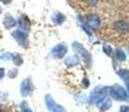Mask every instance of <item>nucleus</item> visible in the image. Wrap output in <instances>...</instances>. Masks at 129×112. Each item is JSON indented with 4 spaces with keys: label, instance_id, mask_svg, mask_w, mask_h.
Segmentation results:
<instances>
[{
    "label": "nucleus",
    "instance_id": "5",
    "mask_svg": "<svg viewBox=\"0 0 129 112\" xmlns=\"http://www.w3.org/2000/svg\"><path fill=\"white\" fill-rule=\"evenodd\" d=\"M46 104H47V106L49 108V110H52L53 112H64V110H62L61 106L56 105V104L54 103V101L52 100V98L49 95L46 96Z\"/></svg>",
    "mask_w": 129,
    "mask_h": 112
},
{
    "label": "nucleus",
    "instance_id": "16",
    "mask_svg": "<svg viewBox=\"0 0 129 112\" xmlns=\"http://www.w3.org/2000/svg\"><path fill=\"white\" fill-rule=\"evenodd\" d=\"M120 112H129V106H121Z\"/></svg>",
    "mask_w": 129,
    "mask_h": 112
},
{
    "label": "nucleus",
    "instance_id": "14",
    "mask_svg": "<svg viewBox=\"0 0 129 112\" xmlns=\"http://www.w3.org/2000/svg\"><path fill=\"white\" fill-rule=\"evenodd\" d=\"M0 58H1V59H11L12 58V55H11V54L6 53V54H2V55H0Z\"/></svg>",
    "mask_w": 129,
    "mask_h": 112
},
{
    "label": "nucleus",
    "instance_id": "1",
    "mask_svg": "<svg viewBox=\"0 0 129 112\" xmlns=\"http://www.w3.org/2000/svg\"><path fill=\"white\" fill-rule=\"evenodd\" d=\"M115 30H117L119 34L125 35L129 33V20L128 19H120L113 24Z\"/></svg>",
    "mask_w": 129,
    "mask_h": 112
},
{
    "label": "nucleus",
    "instance_id": "15",
    "mask_svg": "<svg viewBox=\"0 0 129 112\" xmlns=\"http://www.w3.org/2000/svg\"><path fill=\"white\" fill-rule=\"evenodd\" d=\"M103 51H106L107 53L110 55V54H111V47L110 46H105V47H103Z\"/></svg>",
    "mask_w": 129,
    "mask_h": 112
},
{
    "label": "nucleus",
    "instance_id": "6",
    "mask_svg": "<svg viewBox=\"0 0 129 112\" xmlns=\"http://www.w3.org/2000/svg\"><path fill=\"white\" fill-rule=\"evenodd\" d=\"M88 25L91 27V28H99L100 25H101V20H100L99 17L92 15V16L88 17Z\"/></svg>",
    "mask_w": 129,
    "mask_h": 112
},
{
    "label": "nucleus",
    "instance_id": "11",
    "mask_svg": "<svg viewBox=\"0 0 129 112\" xmlns=\"http://www.w3.org/2000/svg\"><path fill=\"white\" fill-rule=\"evenodd\" d=\"M116 57H117V58L119 59V61H123V59L126 58V56H125V53H123L122 51H120V49H117V51H116Z\"/></svg>",
    "mask_w": 129,
    "mask_h": 112
},
{
    "label": "nucleus",
    "instance_id": "13",
    "mask_svg": "<svg viewBox=\"0 0 129 112\" xmlns=\"http://www.w3.org/2000/svg\"><path fill=\"white\" fill-rule=\"evenodd\" d=\"M20 106H21V110H23V112H31V111H30V109H29V108H28V105H27L26 102H23Z\"/></svg>",
    "mask_w": 129,
    "mask_h": 112
},
{
    "label": "nucleus",
    "instance_id": "4",
    "mask_svg": "<svg viewBox=\"0 0 129 112\" xmlns=\"http://www.w3.org/2000/svg\"><path fill=\"white\" fill-rule=\"evenodd\" d=\"M52 53H53V56L56 57V58H62L64 56V54L66 53V47L64 45H58L53 49Z\"/></svg>",
    "mask_w": 129,
    "mask_h": 112
},
{
    "label": "nucleus",
    "instance_id": "3",
    "mask_svg": "<svg viewBox=\"0 0 129 112\" xmlns=\"http://www.w3.org/2000/svg\"><path fill=\"white\" fill-rule=\"evenodd\" d=\"M31 83H30V80H25V81L21 83V88H20V93L23 94L24 96H27L30 94L31 92Z\"/></svg>",
    "mask_w": 129,
    "mask_h": 112
},
{
    "label": "nucleus",
    "instance_id": "21",
    "mask_svg": "<svg viewBox=\"0 0 129 112\" xmlns=\"http://www.w3.org/2000/svg\"><path fill=\"white\" fill-rule=\"evenodd\" d=\"M0 12H1V8H0Z\"/></svg>",
    "mask_w": 129,
    "mask_h": 112
},
{
    "label": "nucleus",
    "instance_id": "10",
    "mask_svg": "<svg viewBox=\"0 0 129 112\" xmlns=\"http://www.w3.org/2000/svg\"><path fill=\"white\" fill-rule=\"evenodd\" d=\"M98 106L99 108H101V109H108L109 106H110V101L108 100V99H101L100 101L98 102Z\"/></svg>",
    "mask_w": 129,
    "mask_h": 112
},
{
    "label": "nucleus",
    "instance_id": "20",
    "mask_svg": "<svg viewBox=\"0 0 129 112\" xmlns=\"http://www.w3.org/2000/svg\"><path fill=\"white\" fill-rule=\"evenodd\" d=\"M0 112H5L4 110H2V109H0Z\"/></svg>",
    "mask_w": 129,
    "mask_h": 112
},
{
    "label": "nucleus",
    "instance_id": "19",
    "mask_svg": "<svg viewBox=\"0 0 129 112\" xmlns=\"http://www.w3.org/2000/svg\"><path fill=\"white\" fill-rule=\"evenodd\" d=\"M0 1H1L2 4H6V5H8V4H10V2H11V0H0Z\"/></svg>",
    "mask_w": 129,
    "mask_h": 112
},
{
    "label": "nucleus",
    "instance_id": "7",
    "mask_svg": "<svg viewBox=\"0 0 129 112\" xmlns=\"http://www.w3.org/2000/svg\"><path fill=\"white\" fill-rule=\"evenodd\" d=\"M12 36H14V38L16 39L18 43H20V44H24V43H26V42H27V35L25 34L23 30H16V31H14Z\"/></svg>",
    "mask_w": 129,
    "mask_h": 112
},
{
    "label": "nucleus",
    "instance_id": "12",
    "mask_svg": "<svg viewBox=\"0 0 129 112\" xmlns=\"http://www.w3.org/2000/svg\"><path fill=\"white\" fill-rule=\"evenodd\" d=\"M11 59H14V62H15V64H16V65H20L21 62H23V61H21V57L19 55H17V54H16V55H12Z\"/></svg>",
    "mask_w": 129,
    "mask_h": 112
},
{
    "label": "nucleus",
    "instance_id": "9",
    "mask_svg": "<svg viewBox=\"0 0 129 112\" xmlns=\"http://www.w3.org/2000/svg\"><path fill=\"white\" fill-rule=\"evenodd\" d=\"M4 25L7 27V28H11V27H14L15 25H16V20H15L12 17L7 16L6 19H5V21H4Z\"/></svg>",
    "mask_w": 129,
    "mask_h": 112
},
{
    "label": "nucleus",
    "instance_id": "17",
    "mask_svg": "<svg viewBox=\"0 0 129 112\" xmlns=\"http://www.w3.org/2000/svg\"><path fill=\"white\" fill-rule=\"evenodd\" d=\"M88 2L90 5H92V6H95V5L98 4V0H88Z\"/></svg>",
    "mask_w": 129,
    "mask_h": 112
},
{
    "label": "nucleus",
    "instance_id": "2",
    "mask_svg": "<svg viewBox=\"0 0 129 112\" xmlns=\"http://www.w3.org/2000/svg\"><path fill=\"white\" fill-rule=\"evenodd\" d=\"M112 95L115 96L116 99H118V100H122V99L127 98L126 91L121 88V86H118V85H116L115 88L112 89Z\"/></svg>",
    "mask_w": 129,
    "mask_h": 112
},
{
    "label": "nucleus",
    "instance_id": "18",
    "mask_svg": "<svg viewBox=\"0 0 129 112\" xmlns=\"http://www.w3.org/2000/svg\"><path fill=\"white\" fill-rule=\"evenodd\" d=\"M5 76V69L4 68H0V80Z\"/></svg>",
    "mask_w": 129,
    "mask_h": 112
},
{
    "label": "nucleus",
    "instance_id": "8",
    "mask_svg": "<svg viewBox=\"0 0 129 112\" xmlns=\"http://www.w3.org/2000/svg\"><path fill=\"white\" fill-rule=\"evenodd\" d=\"M19 27H20V29L21 30H28L29 29V21H28V19L26 18V17H20L19 18Z\"/></svg>",
    "mask_w": 129,
    "mask_h": 112
}]
</instances>
